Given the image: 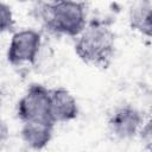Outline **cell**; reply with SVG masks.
<instances>
[{
    "label": "cell",
    "mask_w": 152,
    "mask_h": 152,
    "mask_svg": "<svg viewBox=\"0 0 152 152\" xmlns=\"http://www.w3.org/2000/svg\"><path fill=\"white\" fill-rule=\"evenodd\" d=\"M75 53L88 65L106 69L115 52V33L102 21H91L75 37Z\"/></svg>",
    "instance_id": "obj_1"
},
{
    "label": "cell",
    "mask_w": 152,
    "mask_h": 152,
    "mask_svg": "<svg viewBox=\"0 0 152 152\" xmlns=\"http://www.w3.org/2000/svg\"><path fill=\"white\" fill-rule=\"evenodd\" d=\"M45 27L59 36L77 37L87 25V12L78 0H50L40 11Z\"/></svg>",
    "instance_id": "obj_2"
},
{
    "label": "cell",
    "mask_w": 152,
    "mask_h": 152,
    "mask_svg": "<svg viewBox=\"0 0 152 152\" xmlns=\"http://www.w3.org/2000/svg\"><path fill=\"white\" fill-rule=\"evenodd\" d=\"M17 115L21 122H52L50 118V89H48L43 84H31L21 96V99L18 101Z\"/></svg>",
    "instance_id": "obj_3"
},
{
    "label": "cell",
    "mask_w": 152,
    "mask_h": 152,
    "mask_svg": "<svg viewBox=\"0 0 152 152\" xmlns=\"http://www.w3.org/2000/svg\"><path fill=\"white\" fill-rule=\"evenodd\" d=\"M42 46V36L33 28H24L13 33L8 49L7 61L14 66L34 64Z\"/></svg>",
    "instance_id": "obj_4"
},
{
    "label": "cell",
    "mask_w": 152,
    "mask_h": 152,
    "mask_svg": "<svg viewBox=\"0 0 152 152\" xmlns=\"http://www.w3.org/2000/svg\"><path fill=\"white\" fill-rule=\"evenodd\" d=\"M144 125V116L135 107L125 104L118 107L108 119V128L118 139H132L139 134Z\"/></svg>",
    "instance_id": "obj_5"
},
{
    "label": "cell",
    "mask_w": 152,
    "mask_h": 152,
    "mask_svg": "<svg viewBox=\"0 0 152 152\" xmlns=\"http://www.w3.org/2000/svg\"><path fill=\"white\" fill-rule=\"evenodd\" d=\"M78 114L77 101L65 88L58 87L50 89V118L52 122H69Z\"/></svg>",
    "instance_id": "obj_6"
},
{
    "label": "cell",
    "mask_w": 152,
    "mask_h": 152,
    "mask_svg": "<svg viewBox=\"0 0 152 152\" xmlns=\"http://www.w3.org/2000/svg\"><path fill=\"white\" fill-rule=\"evenodd\" d=\"M53 128L55 124L49 121H26L23 122L20 135L30 148L42 150L51 141Z\"/></svg>",
    "instance_id": "obj_7"
},
{
    "label": "cell",
    "mask_w": 152,
    "mask_h": 152,
    "mask_svg": "<svg viewBox=\"0 0 152 152\" xmlns=\"http://www.w3.org/2000/svg\"><path fill=\"white\" fill-rule=\"evenodd\" d=\"M152 5L151 0H135L129 10V25L132 30L142 36L150 37L152 28Z\"/></svg>",
    "instance_id": "obj_8"
},
{
    "label": "cell",
    "mask_w": 152,
    "mask_h": 152,
    "mask_svg": "<svg viewBox=\"0 0 152 152\" xmlns=\"http://www.w3.org/2000/svg\"><path fill=\"white\" fill-rule=\"evenodd\" d=\"M14 26V17L11 6L0 1V33L12 30Z\"/></svg>",
    "instance_id": "obj_9"
},
{
    "label": "cell",
    "mask_w": 152,
    "mask_h": 152,
    "mask_svg": "<svg viewBox=\"0 0 152 152\" xmlns=\"http://www.w3.org/2000/svg\"><path fill=\"white\" fill-rule=\"evenodd\" d=\"M8 137H10L8 126L6 125V122L4 120L0 119V146L8 140Z\"/></svg>",
    "instance_id": "obj_10"
},
{
    "label": "cell",
    "mask_w": 152,
    "mask_h": 152,
    "mask_svg": "<svg viewBox=\"0 0 152 152\" xmlns=\"http://www.w3.org/2000/svg\"><path fill=\"white\" fill-rule=\"evenodd\" d=\"M19 1H23V2H26V1H37V0H19Z\"/></svg>",
    "instance_id": "obj_11"
}]
</instances>
